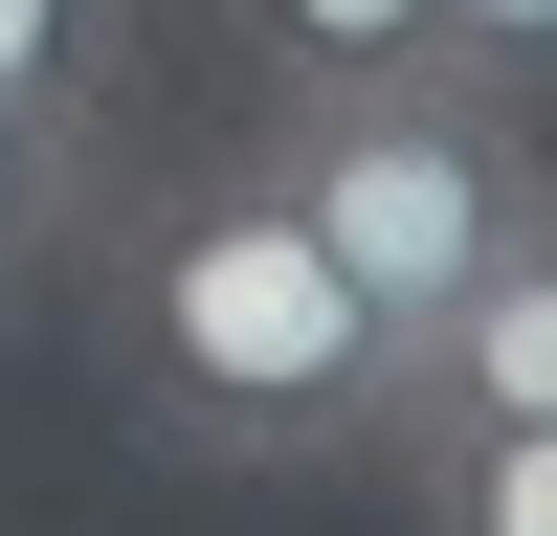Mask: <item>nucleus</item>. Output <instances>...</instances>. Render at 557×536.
<instances>
[{
	"label": "nucleus",
	"mask_w": 557,
	"mask_h": 536,
	"mask_svg": "<svg viewBox=\"0 0 557 536\" xmlns=\"http://www.w3.org/2000/svg\"><path fill=\"white\" fill-rule=\"evenodd\" d=\"M401 402H491V425H557V223H535V246L491 268L446 336H424V380H401Z\"/></svg>",
	"instance_id": "obj_4"
},
{
	"label": "nucleus",
	"mask_w": 557,
	"mask_h": 536,
	"mask_svg": "<svg viewBox=\"0 0 557 536\" xmlns=\"http://www.w3.org/2000/svg\"><path fill=\"white\" fill-rule=\"evenodd\" d=\"M268 179L312 202V246L357 268V313L401 336V380H424V336L491 291V268L557 223V157H535V89H469V68H380V89H290V134H268Z\"/></svg>",
	"instance_id": "obj_2"
},
{
	"label": "nucleus",
	"mask_w": 557,
	"mask_h": 536,
	"mask_svg": "<svg viewBox=\"0 0 557 536\" xmlns=\"http://www.w3.org/2000/svg\"><path fill=\"white\" fill-rule=\"evenodd\" d=\"M67 179H89V134H45V112H0V291H23V246L67 223Z\"/></svg>",
	"instance_id": "obj_7"
},
{
	"label": "nucleus",
	"mask_w": 557,
	"mask_h": 536,
	"mask_svg": "<svg viewBox=\"0 0 557 536\" xmlns=\"http://www.w3.org/2000/svg\"><path fill=\"white\" fill-rule=\"evenodd\" d=\"M401 491H424V536H557V425H491V402H401Z\"/></svg>",
	"instance_id": "obj_3"
},
{
	"label": "nucleus",
	"mask_w": 557,
	"mask_h": 536,
	"mask_svg": "<svg viewBox=\"0 0 557 536\" xmlns=\"http://www.w3.org/2000/svg\"><path fill=\"white\" fill-rule=\"evenodd\" d=\"M446 68L469 89H557V0H446Z\"/></svg>",
	"instance_id": "obj_8"
},
{
	"label": "nucleus",
	"mask_w": 557,
	"mask_h": 536,
	"mask_svg": "<svg viewBox=\"0 0 557 536\" xmlns=\"http://www.w3.org/2000/svg\"><path fill=\"white\" fill-rule=\"evenodd\" d=\"M0 112L112 134V0H0Z\"/></svg>",
	"instance_id": "obj_6"
},
{
	"label": "nucleus",
	"mask_w": 557,
	"mask_h": 536,
	"mask_svg": "<svg viewBox=\"0 0 557 536\" xmlns=\"http://www.w3.org/2000/svg\"><path fill=\"white\" fill-rule=\"evenodd\" d=\"M112 380L157 447L201 470H335V447L401 425V336L357 313V268L312 246V202L268 157H201L112 268Z\"/></svg>",
	"instance_id": "obj_1"
},
{
	"label": "nucleus",
	"mask_w": 557,
	"mask_h": 536,
	"mask_svg": "<svg viewBox=\"0 0 557 536\" xmlns=\"http://www.w3.org/2000/svg\"><path fill=\"white\" fill-rule=\"evenodd\" d=\"M268 89H380V68H446V0H223Z\"/></svg>",
	"instance_id": "obj_5"
}]
</instances>
